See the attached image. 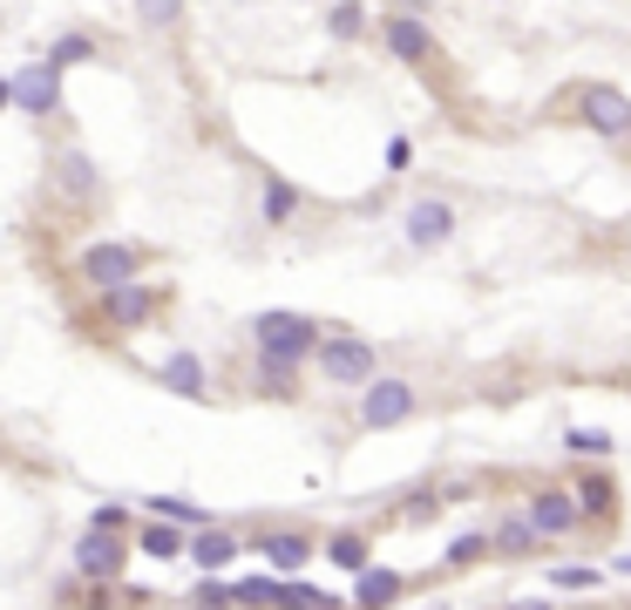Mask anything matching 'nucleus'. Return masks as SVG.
I'll return each mask as SVG.
<instances>
[{
  "instance_id": "obj_9",
  "label": "nucleus",
  "mask_w": 631,
  "mask_h": 610,
  "mask_svg": "<svg viewBox=\"0 0 631 610\" xmlns=\"http://www.w3.org/2000/svg\"><path fill=\"white\" fill-rule=\"evenodd\" d=\"M252 556H265L272 577H306V563L320 556V543H312L306 529H258V536H252Z\"/></svg>"
},
{
  "instance_id": "obj_22",
  "label": "nucleus",
  "mask_w": 631,
  "mask_h": 610,
  "mask_svg": "<svg viewBox=\"0 0 631 610\" xmlns=\"http://www.w3.org/2000/svg\"><path fill=\"white\" fill-rule=\"evenodd\" d=\"M102 55V41L89 34V27H68V34H55V48H48V62L68 75V68H82V62H96Z\"/></svg>"
},
{
  "instance_id": "obj_12",
  "label": "nucleus",
  "mask_w": 631,
  "mask_h": 610,
  "mask_svg": "<svg viewBox=\"0 0 631 610\" xmlns=\"http://www.w3.org/2000/svg\"><path fill=\"white\" fill-rule=\"evenodd\" d=\"M156 387L177 393V400H211V366H204V353H190V346L164 353V359H156Z\"/></svg>"
},
{
  "instance_id": "obj_18",
  "label": "nucleus",
  "mask_w": 631,
  "mask_h": 610,
  "mask_svg": "<svg viewBox=\"0 0 631 610\" xmlns=\"http://www.w3.org/2000/svg\"><path fill=\"white\" fill-rule=\"evenodd\" d=\"M130 550H136V556H150V563H184V529L136 515V529H130Z\"/></svg>"
},
{
  "instance_id": "obj_27",
  "label": "nucleus",
  "mask_w": 631,
  "mask_h": 610,
  "mask_svg": "<svg viewBox=\"0 0 631 610\" xmlns=\"http://www.w3.org/2000/svg\"><path fill=\"white\" fill-rule=\"evenodd\" d=\"M82 529H102V536H130V529H136V509H130V502H96Z\"/></svg>"
},
{
  "instance_id": "obj_24",
  "label": "nucleus",
  "mask_w": 631,
  "mask_h": 610,
  "mask_svg": "<svg viewBox=\"0 0 631 610\" xmlns=\"http://www.w3.org/2000/svg\"><path fill=\"white\" fill-rule=\"evenodd\" d=\"M272 610H346L340 597H326V590H312L306 577H279V603Z\"/></svg>"
},
{
  "instance_id": "obj_33",
  "label": "nucleus",
  "mask_w": 631,
  "mask_h": 610,
  "mask_svg": "<svg viewBox=\"0 0 631 610\" xmlns=\"http://www.w3.org/2000/svg\"><path fill=\"white\" fill-rule=\"evenodd\" d=\"M509 610H550V603H509Z\"/></svg>"
},
{
  "instance_id": "obj_23",
  "label": "nucleus",
  "mask_w": 631,
  "mask_h": 610,
  "mask_svg": "<svg viewBox=\"0 0 631 610\" xmlns=\"http://www.w3.org/2000/svg\"><path fill=\"white\" fill-rule=\"evenodd\" d=\"M231 603L239 610H272L279 603V577H272V569H258V577H231Z\"/></svg>"
},
{
  "instance_id": "obj_5",
  "label": "nucleus",
  "mask_w": 631,
  "mask_h": 610,
  "mask_svg": "<svg viewBox=\"0 0 631 610\" xmlns=\"http://www.w3.org/2000/svg\"><path fill=\"white\" fill-rule=\"evenodd\" d=\"M414 414H421V393L408 380H394V374H374L361 387V400H353V421H361L367 434H387V428H401Z\"/></svg>"
},
{
  "instance_id": "obj_29",
  "label": "nucleus",
  "mask_w": 631,
  "mask_h": 610,
  "mask_svg": "<svg viewBox=\"0 0 631 610\" xmlns=\"http://www.w3.org/2000/svg\"><path fill=\"white\" fill-rule=\"evenodd\" d=\"M483 556H489V536H483V529H468V536L449 543V569H468V563H483Z\"/></svg>"
},
{
  "instance_id": "obj_2",
  "label": "nucleus",
  "mask_w": 631,
  "mask_h": 610,
  "mask_svg": "<svg viewBox=\"0 0 631 610\" xmlns=\"http://www.w3.org/2000/svg\"><path fill=\"white\" fill-rule=\"evenodd\" d=\"M130 536H102V529H75V543H68V577L75 584H96V590H123L130 584Z\"/></svg>"
},
{
  "instance_id": "obj_21",
  "label": "nucleus",
  "mask_w": 631,
  "mask_h": 610,
  "mask_svg": "<svg viewBox=\"0 0 631 610\" xmlns=\"http://www.w3.org/2000/svg\"><path fill=\"white\" fill-rule=\"evenodd\" d=\"M252 393H258V400H299V366L252 359Z\"/></svg>"
},
{
  "instance_id": "obj_31",
  "label": "nucleus",
  "mask_w": 631,
  "mask_h": 610,
  "mask_svg": "<svg viewBox=\"0 0 631 610\" xmlns=\"http://www.w3.org/2000/svg\"><path fill=\"white\" fill-rule=\"evenodd\" d=\"M564 447H571V455H611V434L605 428H571Z\"/></svg>"
},
{
  "instance_id": "obj_28",
  "label": "nucleus",
  "mask_w": 631,
  "mask_h": 610,
  "mask_svg": "<svg viewBox=\"0 0 631 610\" xmlns=\"http://www.w3.org/2000/svg\"><path fill=\"white\" fill-rule=\"evenodd\" d=\"M184 610H239V603H231V577H197Z\"/></svg>"
},
{
  "instance_id": "obj_25",
  "label": "nucleus",
  "mask_w": 631,
  "mask_h": 610,
  "mask_svg": "<svg viewBox=\"0 0 631 610\" xmlns=\"http://www.w3.org/2000/svg\"><path fill=\"white\" fill-rule=\"evenodd\" d=\"M326 34L333 41H361L367 34V8H361V0H333V8H326Z\"/></svg>"
},
{
  "instance_id": "obj_11",
  "label": "nucleus",
  "mask_w": 631,
  "mask_h": 610,
  "mask_svg": "<svg viewBox=\"0 0 631 610\" xmlns=\"http://www.w3.org/2000/svg\"><path fill=\"white\" fill-rule=\"evenodd\" d=\"M577 115L590 122L598 136H631V96L624 89H611V81H584V96H577Z\"/></svg>"
},
{
  "instance_id": "obj_20",
  "label": "nucleus",
  "mask_w": 631,
  "mask_h": 610,
  "mask_svg": "<svg viewBox=\"0 0 631 610\" xmlns=\"http://www.w3.org/2000/svg\"><path fill=\"white\" fill-rule=\"evenodd\" d=\"M320 556H326L333 569H346V577H361V569L374 563V543L361 536V529H333V536L320 543Z\"/></svg>"
},
{
  "instance_id": "obj_6",
  "label": "nucleus",
  "mask_w": 631,
  "mask_h": 610,
  "mask_svg": "<svg viewBox=\"0 0 631 610\" xmlns=\"http://www.w3.org/2000/svg\"><path fill=\"white\" fill-rule=\"evenodd\" d=\"M102 306V333H143V325H156V312H164V285H115V292H96Z\"/></svg>"
},
{
  "instance_id": "obj_13",
  "label": "nucleus",
  "mask_w": 631,
  "mask_h": 610,
  "mask_svg": "<svg viewBox=\"0 0 631 610\" xmlns=\"http://www.w3.org/2000/svg\"><path fill=\"white\" fill-rule=\"evenodd\" d=\"M380 34H387V55H394V62H408V68H428V62H435V34H428L421 14H387Z\"/></svg>"
},
{
  "instance_id": "obj_17",
  "label": "nucleus",
  "mask_w": 631,
  "mask_h": 610,
  "mask_svg": "<svg viewBox=\"0 0 631 610\" xmlns=\"http://www.w3.org/2000/svg\"><path fill=\"white\" fill-rule=\"evenodd\" d=\"M401 590H408V577H401V569H380V563H367L361 577H353V603H346V610H387V603L401 597Z\"/></svg>"
},
{
  "instance_id": "obj_7",
  "label": "nucleus",
  "mask_w": 631,
  "mask_h": 610,
  "mask_svg": "<svg viewBox=\"0 0 631 610\" xmlns=\"http://www.w3.org/2000/svg\"><path fill=\"white\" fill-rule=\"evenodd\" d=\"M8 109H21V115H34V122L62 115V68H55V62H21V68L8 75Z\"/></svg>"
},
{
  "instance_id": "obj_19",
  "label": "nucleus",
  "mask_w": 631,
  "mask_h": 610,
  "mask_svg": "<svg viewBox=\"0 0 631 610\" xmlns=\"http://www.w3.org/2000/svg\"><path fill=\"white\" fill-rule=\"evenodd\" d=\"M258 211H265V224H272V231H286V224L306 211V190H299V184H286V177H265V184H258Z\"/></svg>"
},
{
  "instance_id": "obj_8",
  "label": "nucleus",
  "mask_w": 631,
  "mask_h": 610,
  "mask_svg": "<svg viewBox=\"0 0 631 610\" xmlns=\"http://www.w3.org/2000/svg\"><path fill=\"white\" fill-rule=\"evenodd\" d=\"M239 556H245V536L231 522H211V529H190L184 536V563L197 577H224V569H239Z\"/></svg>"
},
{
  "instance_id": "obj_34",
  "label": "nucleus",
  "mask_w": 631,
  "mask_h": 610,
  "mask_svg": "<svg viewBox=\"0 0 631 610\" xmlns=\"http://www.w3.org/2000/svg\"><path fill=\"white\" fill-rule=\"evenodd\" d=\"M0 109H8V75H0Z\"/></svg>"
},
{
  "instance_id": "obj_10",
  "label": "nucleus",
  "mask_w": 631,
  "mask_h": 610,
  "mask_svg": "<svg viewBox=\"0 0 631 610\" xmlns=\"http://www.w3.org/2000/svg\"><path fill=\"white\" fill-rule=\"evenodd\" d=\"M48 170H55V190L75 203V211H96V203H102V170H96L89 149H55Z\"/></svg>"
},
{
  "instance_id": "obj_32",
  "label": "nucleus",
  "mask_w": 631,
  "mask_h": 610,
  "mask_svg": "<svg viewBox=\"0 0 631 610\" xmlns=\"http://www.w3.org/2000/svg\"><path fill=\"white\" fill-rule=\"evenodd\" d=\"M408 163H414V149H408V136H394V143H387V170H408Z\"/></svg>"
},
{
  "instance_id": "obj_1",
  "label": "nucleus",
  "mask_w": 631,
  "mask_h": 610,
  "mask_svg": "<svg viewBox=\"0 0 631 610\" xmlns=\"http://www.w3.org/2000/svg\"><path fill=\"white\" fill-rule=\"evenodd\" d=\"M326 340V325L312 319V312H258L252 319V359H279V366H299L306 374V359H312V346Z\"/></svg>"
},
{
  "instance_id": "obj_14",
  "label": "nucleus",
  "mask_w": 631,
  "mask_h": 610,
  "mask_svg": "<svg viewBox=\"0 0 631 610\" xmlns=\"http://www.w3.org/2000/svg\"><path fill=\"white\" fill-rule=\"evenodd\" d=\"M401 231H408V244H414V252H435V244H449V237H455V203H442V197H421V203H408Z\"/></svg>"
},
{
  "instance_id": "obj_4",
  "label": "nucleus",
  "mask_w": 631,
  "mask_h": 610,
  "mask_svg": "<svg viewBox=\"0 0 631 610\" xmlns=\"http://www.w3.org/2000/svg\"><path fill=\"white\" fill-rule=\"evenodd\" d=\"M312 366H320V380L361 393V387L380 374V353H374V340H361V333H326L320 346H312Z\"/></svg>"
},
{
  "instance_id": "obj_16",
  "label": "nucleus",
  "mask_w": 631,
  "mask_h": 610,
  "mask_svg": "<svg viewBox=\"0 0 631 610\" xmlns=\"http://www.w3.org/2000/svg\"><path fill=\"white\" fill-rule=\"evenodd\" d=\"M136 515L170 522V529H184V536H190V529H211V522H218L204 502H190V496H143V502H136Z\"/></svg>"
},
{
  "instance_id": "obj_30",
  "label": "nucleus",
  "mask_w": 631,
  "mask_h": 610,
  "mask_svg": "<svg viewBox=\"0 0 631 610\" xmlns=\"http://www.w3.org/2000/svg\"><path fill=\"white\" fill-rule=\"evenodd\" d=\"M136 14H143V27H177L184 0H136Z\"/></svg>"
},
{
  "instance_id": "obj_26",
  "label": "nucleus",
  "mask_w": 631,
  "mask_h": 610,
  "mask_svg": "<svg viewBox=\"0 0 631 610\" xmlns=\"http://www.w3.org/2000/svg\"><path fill=\"white\" fill-rule=\"evenodd\" d=\"M489 550H502V556H530V550H536V529H530L523 515H509V522H496Z\"/></svg>"
},
{
  "instance_id": "obj_15",
  "label": "nucleus",
  "mask_w": 631,
  "mask_h": 610,
  "mask_svg": "<svg viewBox=\"0 0 631 610\" xmlns=\"http://www.w3.org/2000/svg\"><path fill=\"white\" fill-rule=\"evenodd\" d=\"M523 522L536 529V536H571V529L584 522V509H577V496H564V488H543V496H530Z\"/></svg>"
},
{
  "instance_id": "obj_3",
  "label": "nucleus",
  "mask_w": 631,
  "mask_h": 610,
  "mask_svg": "<svg viewBox=\"0 0 631 610\" xmlns=\"http://www.w3.org/2000/svg\"><path fill=\"white\" fill-rule=\"evenodd\" d=\"M143 265H150V252H143V244H130V237H96V244L75 252V278H82V292H115V285H136Z\"/></svg>"
},
{
  "instance_id": "obj_35",
  "label": "nucleus",
  "mask_w": 631,
  "mask_h": 610,
  "mask_svg": "<svg viewBox=\"0 0 631 610\" xmlns=\"http://www.w3.org/2000/svg\"><path fill=\"white\" fill-rule=\"evenodd\" d=\"M618 569H624V577H631V556H624V563H618Z\"/></svg>"
}]
</instances>
